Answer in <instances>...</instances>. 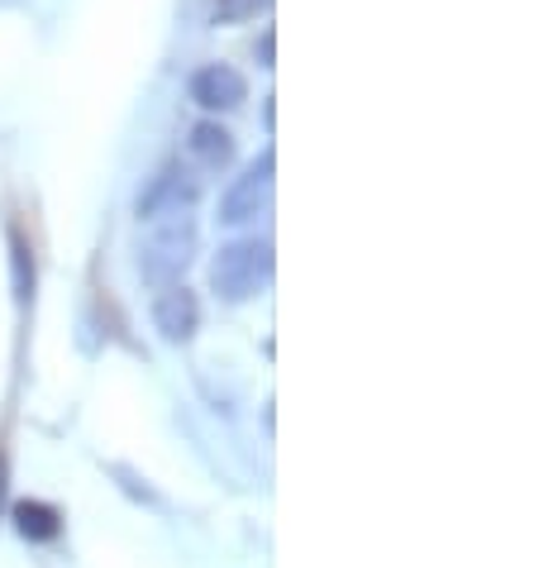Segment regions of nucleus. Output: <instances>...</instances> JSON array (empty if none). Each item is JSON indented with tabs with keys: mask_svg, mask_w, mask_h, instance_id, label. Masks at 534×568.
<instances>
[{
	"mask_svg": "<svg viewBox=\"0 0 534 568\" xmlns=\"http://www.w3.org/2000/svg\"><path fill=\"white\" fill-rule=\"evenodd\" d=\"M196 206V182H186V168L182 163H167L163 172H153L148 186L138 192V225L153 215H167V211H192Z\"/></svg>",
	"mask_w": 534,
	"mask_h": 568,
	"instance_id": "5",
	"label": "nucleus"
},
{
	"mask_svg": "<svg viewBox=\"0 0 534 568\" xmlns=\"http://www.w3.org/2000/svg\"><path fill=\"white\" fill-rule=\"evenodd\" d=\"M6 501H10V459L0 449V516H6Z\"/></svg>",
	"mask_w": 534,
	"mask_h": 568,
	"instance_id": "11",
	"label": "nucleus"
},
{
	"mask_svg": "<svg viewBox=\"0 0 534 568\" xmlns=\"http://www.w3.org/2000/svg\"><path fill=\"white\" fill-rule=\"evenodd\" d=\"M10 282H14V306H29V302H34L39 263H34V244H29L20 230H10Z\"/></svg>",
	"mask_w": 534,
	"mask_h": 568,
	"instance_id": "9",
	"label": "nucleus"
},
{
	"mask_svg": "<svg viewBox=\"0 0 534 568\" xmlns=\"http://www.w3.org/2000/svg\"><path fill=\"white\" fill-rule=\"evenodd\" d=\"M267 6L273 0H215V24H248L267 14Z\"/></svg>",
	"mask_w": 534,
	"mask_h": 568,
	"instance_id": "10",
	"label": "nucleus"
},
{
	"mask_svg": "<svg viewBox=\"0 0 534 568\" xmlns=\"http://www.w3.org/2000/svg\"><path fill=\"white\" fill-rule=\"evenodd\" d=\"M273 178H277V158L267 149L258 163H248L225 186V196H219V225H248V220H258L273 206Z\"/></svg>",
	"mask_w": 534,
	"mask_h": 568,
	"instance_id": "3",
	"label": "nucleus"
},
{
	"mask_svg": "<svg viewBox=\"0 0 534 568\" xmlns=\"http://www.w3.org/2000/svg\"><path fill=\"white\" fill-rule=\"evenodd\" d=\"M186 163L201 172H225L234 163V134L219 120H201L186 130Z\"/></svg>",
	"mask_w": 534,
	"mask_h": 568,
	"instance_id": "7",
	"label": "nucleus"
},
{
	"mask_svg": "<svg viewBox=\"0 0 534 568\" xmlns=\"http://www.w3.org/2000/svg\"><path fill=\"white\" fill-rule=\"evenodd\" d=\"M144 240H138V277L148 287H172L196 258V220L192 211H167L144 220Z\"/></svg>",
	"mask_w": 534,
	"mask_h": 568,
	"instance_id": "1",
	"label": "nucleus"
},
{
	"mask_svg": "<svg viewBox=\"0 0 534 568\" xmlns=\"http://www.w3.org/2000/svg\"><path fill=\"white\" fill-rule=\"evenodd\" d=\"M267 282H273V244L267 240H234L219 248L210 263V287L219 302H229V306L258 296Z\"/></svg>",
	"mask_w": 534,
	"mask_h": 568,
	"instance_id": "2",
	"label": "nucleus"
},
{
	"mask_svg": "<svg viewBox=\"0 0 534 568\" xmlns=\"http://www.w3.org/2000/svg\"><path fill=\"white\" fill-rule=\"evenodd\" d=\"M192 101L201 110H210V115H219V110H239L248 101V82L239 68H229V62H206V68L192 72Z\"/></svg>",
	"mask_w": 534,
	"mask_h": 568,
	"instance_id": "4",
	"label": "nucleus"
},
{
	"mask_svg": "<svg viewBox=\"0 0 534 568\" xmlns=\"http://www.w3.org/2000/svg\"><path fill=\"white\" fill-rule=\"evenodd\" d=\"M153 329L167 339V344H186L201 329V302L196 292H186L182 282H172V287H158L153 296Z\"/></svg>",
	"mask_w": 534,
	"mask_h": 568,
	"instance_id": "6",
	"label": "nucleus"
},
{
	"mask_svg": "<svg viewBox=\"0 0 534 568\" xmlns=\"http://www.w3.org/2000/svg\"><path fill=\"white\" fill-rule=\"evenodd\" d=\"M14 530H20V540L29 545H49L62 535V511L53 507V501H39V497H29V501H14Z\"/></svg>",
	"mask_w": 534,
	"mask_h": 568,
	"instance_id": "8",
	"label": "nucleus"
}]
</instances>
